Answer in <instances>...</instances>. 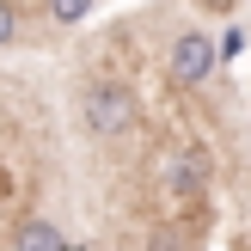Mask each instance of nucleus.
Returning a JSON list of instances; mask_svg holds the SVG:
<instances>
[{
	"mask_svg": "<svg viewBox=\"0 0 251 251\" xmlns=\"http://www.w3.org/2000/svg\"><path fill=\"white\" fill-rule=\"evenodd\" d=\"M153 196L159 208H190L202 202L208 190V153H196V147H166V153H153Z\"/></svg>",
	"mask_w": 251,
	"mask_h": 251,
	"instance_id": "1",
	"label": "nucleus"
},
{
	"mask_svg": "<svg viewBox=\"0 0 251 251\" xmlns=\"http://www.w3.org/2000/svg\"><path fill=\"white\" fill-rule=\"evenodd\" d=\"M80 117H86V129H92L98 141H123V135L135 129V98H129V86L98 80V86H86Z\"/></svg>",
	"mask_w": 251,
	"mask_h": 251,
	"instance_id": "2",
	"label": "nucleus"
},
{
	"mask_svg": "<svg viewBox=\"0 0 251 251\" xmlns=\"http://www.w3.org/2000/svg\"><path fill=\"white\" fill-rule=\"evenodd\" d=\"M166 74L178 86H202L208 74H215V43H208L202 31H178L172 49H166Z\"/></svg>",
	"mask_w": 251,
	"mask_h": 251,
	"instance_id": "3",
	"label": "nucleus"
},
{
	"mask_svg": "<svg viewBox=\"0 0 251 251\" xmlns=\"http://www.w3.org/2000/svg\"><path fill=\"white\" fill-rule=\"evenodd\" d=\"M12 245H19V251H68V245H61V233L49 227L43 215H31V221H19V233H12Z\"/></svg>",
	"mask_w": 251,
	"mask_h": 251,
	"instance_id": "4",
	"label": "nucleus"
},
{
	"mask_svg": "<svg viewBox=\"0 0 251 251\" xmlns=\"http://www.w3.org/2000/svg\"><path fill=\"white\" fill-rule=\"evenodd\" d=\"M92 6H98V0H49V19H55V25H80Z\"/></svg>",
	"mask_w": 251,
	"mask_h": 251,
	"instance_id": "5",
	"label": "nucleus"
},
{
	"mask_svg": "<svg viewBox=\"0 0 251 251\" xmlns=\"http://www.w3.org/2000/svg\"><path fill=\"white\" fill-rule=\"evenodd\" d=\"M141 251H184V233H172V227H153Z\"/></svg>",
	"mask_w": 251,
	"mask_h": 251,
	"instance_id": "6",
	"label": "nucleus"
},
{
	"mask_svg": "<svg viewBox=\"0 0 251 251\" xmlns=\"http://www.w3.org/2000/svg\"><path fill=\"white\" fill-rule=\"evenodd\" d=\"M12 37H19V6H12V0H0V49H6Z\"/></svg>",
	"mask_w": 251,
	"mask_h": 251,
	"instance_id": "7",
	"label": "nucleus"
}]
</instances>
